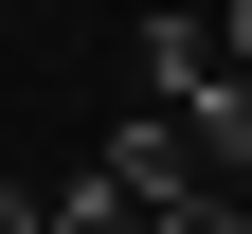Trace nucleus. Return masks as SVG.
Instances as JSON below:
<instances>
[{
	"instance_id": "f257e3e1",
	"label": "nucleus",
	"mask_w": 252,
	"mask_h": 234,
	"mask_svg": "<svg viewBox=\"0 0 252 234\" xmlns=\"http://www.w3.org/2000/svg\"><path fill=\"white\" fill-rule=\"evenodd\" d=\"M126 180H162V198H252V72L216 54V72H162V108L108 126Z\"/></svg>"
},
{
	"instance_id": "f03ea898",
	"label": "nucleus",
	"mask_w": 252,
	"mask_h": 234,
	"mask_svg": "<svg viewBox=\"0 0 252 234\" xmlns=\"http://www.w3.org/2000/svg\"><path fill=\"white\" fill-rule=\"evenodd\" d=\"M54 234H162V180H126V162H90V180L54 198Z\"/></svg>"
},
{
	"instance_id": "7ed1b4c3",
	"label": "nucleus",
	"mask_w": 252,
	"mask_h": 234,
	"mask_svg": "<svg viewBox=\"0 0 252 234\" xmlns=\"http://www.w3.org/2000/svg\"><path fill=\"white\" fill-rule=\"evenodd\" d=\"M162 234H252V198H162Z\"/></svg>"
},
{
	"instance_id": "20e7f679",
	"label": "nucleus",
	"mask_w": 252,
	"mask_h": 234,
	"mask_svg": "<svg viewBox=\"0 0 252 234\" xmlns=\"http://www.w3.org/2000/svg\"><path fill=\"white\" fill-rule=\"evenodd\" d=\"M234 72H252V0H234Z\"/></svg>"
}]
</instances>
